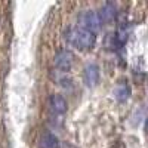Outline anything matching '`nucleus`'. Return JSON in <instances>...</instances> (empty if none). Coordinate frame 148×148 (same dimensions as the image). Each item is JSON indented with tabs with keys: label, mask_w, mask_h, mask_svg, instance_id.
I'll return each mask as SVG.
<instances>
[{
	"label": "nucleus",
	"mask_w": 148,
	"mask_h": 148,
	"mask_svg": "<svg viewBox=\"0 0 148 148\" xmlns=\"http://www.w3.org/2000/svg\"><path fill=\"white\" fill-rule=\"evenodd\" d=\"M64 40L79 51H89L96 45V34L82 27H68L62 33Z\"/></svg>",
	"instance_id": "nucleus-1"
},
{
	"label": "nucleus",
	"mask_w": 148,
	"mask_h": 148,
	"mask_svg": "<svg viewBox=\"0 0 148 148\" xmlns=\"http://www.w3.org/2000/svg\"><path fill=\"white\" fill-rule=\"evenodd\" d=\"M79 25L84 30H88L90 33H98L102 27V21L101 16L96 10H84L79 15Z\"/></svg>",
	"instance_id": "nucleus-2"
},
{
	"label": "nucleus",
	"mask_w": 148,
	"mask_h": 148,
	"mask_svg": "<svg viewBox=\"0 0 148 148\" xmlns=\"http://www.w3.org/2000/svg\"><path fill=\"white\" fill-rule=\"evenodd\" d=\"M74 62V55L68 49H61L55 55V65L59 71H68L71 70Z\"/></svg>",
	"instance_id": "nucleus-3"
},
{
	"label": "nucleus",
	"mask_w": 148,
	"mask_h": 148,
	"mask_svg": "<svg viewBox=\"0 0 148 148\" xmlns=\"http://www.w3.org/2000/svg\"><path fill=\"white\" fill-rule=\"evenodd\" d=\"M83 82L88 88H93L99 82V67L96 64H89L83 70Z\"/></svg>",
	"instance_id": "nucleus-4"
},
{
	"label": "nucleus",
	"mask_w": 148,
	"mask_h": 148,
	"mask_svg": "<svg viewBox=\"0 0 148 148\" xmlns=\"http://www.w3.org/2000/svg\"><path fill=\"white\" fill-rule=\"evenodd\" d=\"M49 107H51L52 113L56 114V116L65 114L67 110H68L67 99H65L62 95H59V93H53L51 98H49Z\"/></svg>",
	"instance_id": "nucleus-5"
},
{
	"label": "nucleus",
	"mask_w": 148,
	"mask_h": 148,
	"mask_svg": "<svg viewBox=\"0 0 148 148\" xmlns=\"http://www.w3.org/2000/svg\"><path fill=\"white\" fill-rule=\"evenodd\" d=\"M98 14H99V16H101L102 24H111V22L116 19V16H117V6L114 3L108 2V3H105L99 9Z\"/></svg>",
	"instance_id": "nucleus-6"
},
{
	"label": "nucleus",
	"mask_w": 148,
	"mask_h": 148,
	"mask_svg": "<svg viewBox=\"0 0 148 148\" xmlns=\"http://www.w3.org/2000/svg\"><path fill=\"white\" fill-rule=\"evenodd\" d=\"M39 148H59V139L52 132H43L39 139Z\"/></svg>",
	"instance_id": "nucleus-7"
},
{
	"label": "nucleus",
	"mask_w": 148,
	"mask_h": 148,
	"mask_svg": "<svg viewBox=\"0 0 148 148\" xmlns=\"http://www.w3.org/2000/svg\"><path fill=\"white\" fill-rule=\"evenodd\" d=\"M114 98L119 102H126L130 98V86L127 83H120L114 89Z\"/></svg>",
	"instance_id": "nucleus-8"
},
{
	"label": "nucleus",
	"mask_w": 148,
	"mask_h": 148,
	"mask_svg": "<svg viewBox=\"0 0 148 148\" xmlns=\"http://www.w3.org/2000/svg\"><path fill=\"white\" fill-rule=\"evenodd\" d=\"M145 132L148 133V119H147V121H145Z\"/></svg>",
	"instance_id": "nucleus-9"
}]
</instances>
